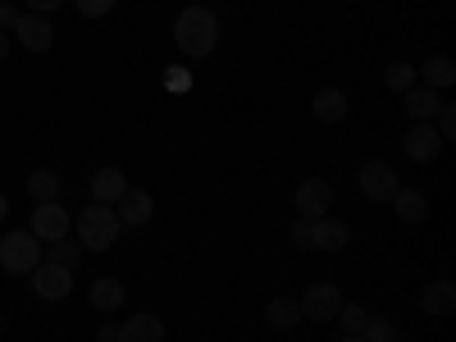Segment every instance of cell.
Returning a JSON list of instances; mask_svg holds the SVG:
<instances>
[{"label":"cell","instance_id":"6","mask_svg":"<svg viewBox=\"0 0 456 342\" xmlns=\"http://www.w3.org/2000/svg\"><path fill=\"white\" fill-rule=\"evenodd\" d=\"M356 183H361V192H365L370 201H393V192L402 187L388 160H365V165L356 169Z\"/></svg>","mask_w":456,"mask_h":342},{"label":"cell","instance_id":"14","mask_svg":"<svg viewBox=\"0 0 456 342\" xmlns=\"http://www.w3.org/2000/svg\"><path fill=\"white\" fill-rule=\"evenodd\" d=\"M352 242V228L342 224V219H333V215H324V219H315V238H311V251H329V256H338L342 247Z\"/></svg>","mask_w":456,"mask_h":342},{"label":"cell","instance_id":"13","mask_svg":"<svg viewBox=\"0 0 456 342\" xmlns=\"http://www.w3.org/2000/svg\"><path fill=\"white\" fill-rule=\"evenodd\" d=\"M114 206H119V210H114V215H119V224H128V228H137V224H146L151 215H156V197L142 192V187H128V192L114 201Z\"/></svg>","mask_w":456,"mask_h":342},{"label":"cell","instance_id":"12","mask_svg":"<svg viewBox=\"0 0 456 342\" xmlns=\"http://www.w3.org/2000/svg\"><path fill=\"white\" fill-rule=\"evenodd\" d=\"M92 201L96 206H114V201H119L124 192H128V178H124V169H114V165H105V169H96L92 174Z\"/></svg>","mask_w":456,"mask_h":342},{"label":"cell","instance_id":"5","mask_svg":"<svg viewBox=\"0 0 456 342\" xmlns=\"http://www.w3.org/2000/svg\"><path fill=\"white\" fill-rule=\"evenodd\" d=\"M297 306H301V320L329 324V320H338V311H342V292H338V283H311L306 297H301Z\"/></svg>","mask_w":456,"mask_h":342},{"label":"cell","instance_id":"30","mask_svg":"<svg viewBox=\"0 0 456 342\" xmlns=\"http://www.w3.org/2000/svg\"><path fill=\"white\" fill-rule=\"evenodd\" d=\"M19 19H23L19 5H0V32H5V28H19Z\"/></svg>","mask_w":456,"mask_h":342},{"label":"cell","instance_id":"25","mask_svg":"<svg viewBox=\"0 0 456 342\" xmlns=\"http://www.w3.org/2000/svg\"><path fill=\"white\" fill-rule=\"evenodd\" d=\"M434 119H438V124H434V133H438V137H443V146H447V142L456 137V105H452V101H443Z\"/></svg>","mask_w":456,"mask_h":342},{"label":"cell","instance_id":"10","mask_svg":"<svg viewBox=\"0 0 456 342\" xmlns=\"http://www.w3.org/2000/svg\"><path fill=\"white\" fill-rule=\"evenodd\" d=\"M420 311H425L429 320H447V315L456 311V288H452L447 274H438V279L420 292Z\"/></svg>","mask_w":456,"mask_h":342},{"label":"cell","instance_id":"19","mask_svg":"<svg viewBox=\"0 0 456 342\" xmlns=\"http://www.w3.org/2000/svg\"><path fill=\"white\" fill-rule=\"evenodd\" d=\"M87 301H92L96 311H119L124 301H128V288H124L119 279H96L92 292H87Z\"/></svg>","mask_w":456,"mask_h":342},{"label":"cell","instance_id":"9","mask_svg":"<svg viewBox=\"0 0 456 342\" xmlns=\"http://www.w3.org/2000/svg\"><path fill=\"white\" fill-rule=\"evenodd\" d=\"M14 37H19V46H23V51H37V55L55 46V28H51L46 14H23L19 28H14Z\"/></svg>","mask_w":456,"mask_h":342},{"label":"cell","instance_id":"34","mask_svg":"<svg viewBox=\"0 0 456 342\" xmlns=\"http://www.w3.org/2000/svg\"><path fill=\"white\" fill-rule=\"evenodd\" d=\"M5 215H10V201H5V192H0V224H5Z\"/></svg>","mask_w":456,"mask_h":342},{"label":"cell","instance_id":"8","mask_svg":"<svg viewBox=\"0 0 456 342\" xmlns=\"http://www.w3.org/2000/svg\"><path fill=\"white\" fill-rule=\"evenodd\" d=\"M292 206H297L301 219H324V215L333 210V187H329L324 178H306V183L297 187Z\"/></svg>","mask_w":456,"mask_h":342},{"label":"cell","instance_id":"3","mask_svg":"<svg viewBox=\"0 0 456 342\" xmlns=\"http://www.w3.org/2000/svg\"><path fill=\"white\" fill-rule=\"evenodd\" d=\"M42 265V242H37L28 228H14V233L0 238V270L10 274H32Z\"/></svg>","mask_w":456,"mask_h":342},{"label":"cell","instance_id":"11","mask_svg":"<svg viewBox=\"0 0 456 342\" xmlns=\"http://www.w3.org/2000/svg\"><path fill=\"white\" fill-rule=\"evenodd\" d=\"M402 151H406L415 165H429L438 151H443V137L434 133V124H415V128L402 137Z\"/></svg>","mask_w":456,"mask_h":342},{"label":"cell","instance_id":"17","mask_svg":"<svg viewBox=\"0 0 456 342\" xmlns=\"http://www.w3.org/2000/svg\"><path fill=\"white\" fill-rule=\"evenodd\" d=\"M415 78H420V87H429V92H443V87L456 83V64L447 55H429L420 69H415Z\"/></svg>","mask_w":456,"mask_h":342},{"label":"cell","instance_id":"22","mask_svg":"<svg viewBox=\"0 0 456 342\" xmlns=\"http://www.w3.org/2000/svg\"><path fill=\"white\" fill-rule=\"evenodd\" d=\"M265 320H270L274 329H297L301 324V306L292 297H274L270 306H265Z\"/></svg>","mask_w":456,"mask_h":342},{"label":"cell","instance_id":"31","mask_svg":"<svg viewBox=\"0 0 456 342\" xmlns=\"http://www.w3.org/2000/svg\"><path fill=\"white\" fill-rule=\"evenodd\" d=\"M60 5H64V0H28V14H51Z\"/></svg>","mask_w":456,"mask_h":342},{"label":"cell","instance_id":"37","mask_svg":"<svg viewBox=\"0 0 456 342\" xmlns=\"http://www.w3.org/2000/svg\"><path fill=\"white\" fill-rule=\"evenodd\" d=\"M393 342H397V338H393Z\"/></svg>","mask_w":456,"mask_h":342},{"label":"cell","instance_id":"18","mask_svg":"<svg viewBox=\"0 0 456 342\" xmlns=\"http://www.w3.org/2000/svg\"><path fill=\"white\" fill-rule=\"evenodd\" d=\"M311 110H315L320 124H342V119H347V96H342L338 87H320L315 101H311Z\"/></svg>","mask_w":456,"mask_h":342},{"label":"cell","instance_id":"26","mask_svg":"<svg viewBox=\"0 0 456 342\" xmlns=\"http://www.w3.org/2000/svg\"><path fill=\"white\" fill-rule=\"evenodd\" d=\"M361 338H365V342H393L397 333H393V324H388V320H374V315H370V320H365V329H361Z\"/></svg>","mask_w":456,"mask_h":342},{"label":"cell","instance_id":"29","mask_svg":"<svg viewBox=\"0 0 456 342\" xmlns=\"http://www.w3.org/2000/svg\"><path fill=\"white\" fill-rule=\"evenodd\" d=\"M51 260L64 265V270H73V265H78V247H69V242L60 238V242H51Z\"/></svg>","mask_w":456,"mask_h":342},{"label":"cell","instance_id":"4","mask_svg":"<svg viewBox=\"0 0 456 342\" xmlns=\"http://www.w3.org/2000/svg\"><path fill=\"white\" fill-rule=\"evenodd\" d=\"M69 228H73V219H69V210L60 206V201H46V206H37L32 210V224H28V233L37 238V242H60V238H69Z\"/></svg>","mask_w":456,"mask_h":342},{"label":"cell","instance_id":"23","mask_svg":"<svg viewBox=\"0 0 456 342\" xmlns=\"http://www.w3.org/2000/svg\"><path fill=\"white\" fill-rule=\"evenodd\" d=\"M384 83H388L393 92H411V87L420 83V78H415V64H388V73H384Z\"/></svg>","mask_w":456,"mask_h":342},{"label":"cell","instance_id":"35","mask_svg":"<svg viewBox=\"0 0 456 342\" xmlns=\"http://www.w3.org/2000/svg\"><path fill=\"white\" fill-rule=\"evenodd\" d=\"M338 342H365V338H361V333H342Z\"/></svg>","mask_w":456,"mask_h":342},{"label":"cell","instance_id":"32","mask_svg":"<svg viewBox=\"0 0 456 342\" xmlns=\"http://www.w3.org/2000/svg\"><path fill=\"white\" fill-rule=\"evenodd\" d=\"M96 342H119V329H114V324H105V329H101V338H96Z\"/></svg>","mask_w":456,"mask_h":342},{"label":"cell","instance_id":"33","mask_svg":"<svg viewBox=\"0 0 456 342\" xmlns=\"http://www.w3.org/2000/svg\"><path fill=\"white\" fill-rule=\"evenodd\" d=\"M5 60H10V37L0 32V64H5Z\"/></svg>","mask_w":456,"mask_h":342},{"label":"cell","instance_id":"28","mask_svg":"<svg viewBox=\"0 0 456 342\" xmlns=\"http://www.w3.org/2000/svg\"><path fill=\"white\" fill-rule=\"evenodd\" d=\"M288 238H292L297 247H311V238H315V219H301V215H297V224L288 228Z\"/></svg>","mask_w":456,"mask_h":342},{"label":"cell","instance_id":"16","mask_svg":"<svg viewBox=\"0 0 456 342\" xmlns=\"http://www.w3.org/2000/svg\"><path fill=\"white\" fill-rule=\"evenodd\" d=\"M438 92H429V87H420V83H415L411 92H402V110L411 114V119L415 124H434V114H438Z\"/></svg>","mask_w":456,"mask_h":342},{"label":"cell","instance_id":"20","mask_svg":"<svg viewBox=\"0 0 456 342\" xmlns=\"http://www.w3.org/2000/svg\"><path fill=\"white\" fill-rule=\"evenodd\" d=\"M393 210L406 224H420L429 215V201H425V192H415V187H397V192H393Z\"/></svg>","mask_w":456,"mask_h":342},{"label":"cell","instance_id":"7","mask_svg":"<svg viewBox=\"0 0 456 342\" xmlns=\"http://www.w3.org/2000/svg\"><path fill=\"white\" fill-rule=\"evenodd\" d=\"M28 279H32V288H37L42 301H64L73 292V270H64V265H55V260H42Z\"/></svg>","mask_w":456,"mask_h":342},{"label":"cell","instance_id":"21","mask_svg":"<svg viewBox=\"0 0 456 342\" xmlns=\"http://www.w3.org/2000/svg\"><path fill=\"white\" fill-rule=\"evenodd\" d=\"M28 197H32L37 206L55 201V197H60V174H51V169H37V174H28Z\"/></svg>","mask_w":456,"mask_h":342},{"label":"cell","instance_id":"36","mask_svg":"<svg viewBox=\"0 0 456 342\" xmlns=\"http://www.w3.org/2000/svg\"><path fill=\"white\" fill-rule=\"evenodd\" d=\"M0 5H19V0H0Z\"/></svg>","mask_w":456,"mask_h":342},{"label":"cell","instance_id":"1","mask_svg":"<svg viewBox=\"0 0 456 342\" xmlns=\"http://www.w3.org/2000/svg\"><path fill=\"white\" fill-rule=\"evenodd\" d=\"M174 46H178L187 60H206V55L219 46V19H215L206 5H187V10L174 19Z\"/></svg>","mask_w":456,"mask_h":342},{"label":"cell","instance_id":"2","mask_svg":"<svg viewBox=\"0 0 456 342\" xmlns=\"http://www.w3.org/2000/svg\"><path fill=\"white\" fill-rule=\"evenodd\" d=\"M119 215H114V206H87L78 210V219H73V233H78L83 251H110L114 242H119Z\"/></svg>","mask_w":456,"mask_h":342},{"label":"cell","instance_id":"24","mask_svg":"<svg viewBox=\"0 0 456 342\" xmlns=\"http://www.w3.org/2000/svg\"><path fill=\"white\" fill-rule=\"evenodd\" d=\"M365 320H370V311H365V306H356V301H342L338 324L347 329V333H361V329H365Z\"/></svg>","mask_w":456,"mask_h":342},{"label":"cell","instance_id":"15","mask_svg":"<svg viewBox=\"0 0 456 342\" xmlns=\"http://www.w3.org/2000/svg\"><path fill=\"white\" fill-rule=\"evenodd\" d=\"M119 342H165V324H160V315L142 311V315L124 320V324H119Z\"/></svg>","mask_w":456,"mask_h":342},{"label":"cell","instance_id":"27","mask_svg":"<svg viewBox=\"0 0 456 342\" xmlns=\"http://www.w3.org/2000/svg\"><path fill=\"white\" fill-rule=\"evenodd\" d=\"M119 0H73V10H78L83 19H101V14H110Z\"/></svg>","mask_w":456,"mask_h":342}]
</instances>
